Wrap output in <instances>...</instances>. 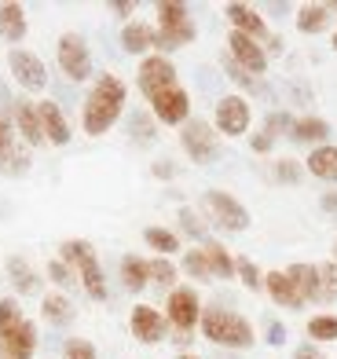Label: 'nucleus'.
<instances>
[{"instance_id": "4be33fe9", "label": "nucleus", "mask_w": 337, "mask_h": 359, "mask_svg": "<svg viewBox=\"0 0 337 359\" xmlns=\"http://www.w3.org/2000/svg\"><path fill=\"white\" fill-rule=\"evenodd\" d=\"M121 48L128 55H143V59H147V52L154 48V26L151 22H125Z\"/></svg>"}, {"instance_id": "864d4df0", "label": "nucleus", "mask_w": 337, "mask_h": 359, "mask_svg": "<svg viewBox=\"0 0 337 359\" xmlns=\"http://www.w3.org/2000/svg\"><path fill=\"white\" fill-rule=\"evenodd\" d=\"M132 11H136L132 0H110V15H118V19H128Z\"/></svg>"}, {"instance_id": "2eb2a0df", "label": "nucleus", "mask_w": 337, "mask_h": 359, "mask_svg": "<svg viewBox=\"0 0 337 359\" xmlns=\"http://www.w3.org/2000/svg\"><path fill=\"white\" fill-rule=\"evenodd\" d=\"M37 352V326L22 319L8 337H0V359H29Z\"/></svg>"}, {"instance_id": "20e7f679", "label": "nucleus", "mask_w": 337, "mask_h": 359, "mask_svg": "<svg viewBox=\"0 0 337 359\" xmlns=\"http://www.w3.org/2000/svg\"><path fill=\"white\" fill-rule=\"evenodd\" d=\"M180 143H184V151H187V158L195 161V165H209V161L220 158V136H216V128L209 121H202V118H191L180 128Z\"/></svg>"}, {"instance_id": "6e6d98bb", "label": "nucleus", "mask_w": 337, "mask_h": 359, "mask_svg": "<svg viewBox=\"0 0 337 359\" xmlns=\"http://www.w3.org/2000/svg\"><path fill=\"white\" fill-rule=\"evenodd\" d=\"M264 44H268V48H264L268 55H279V52H282V37H279V34H271V37H268Z\"/></svg>"}, {"instance_id": "dca6fc26", "label": "nucleus", "mask_w": 337, "mask_h": 359, "mask_svg": "<svg viewBox=\"0 0 337 359\" xmlns=\"http://www.w3.org/2000/svg\"><path fill=\"white\" fill-rule=\"evenodd\" d=\"M11 121H15V128H19V136L26 140V147H41V143H44V128H41L37 103L15 100V103H11Z\"/></svg>"}, {"instance_id": "8fccbe9b", "label": "nucleus", "mask_w": 337, "mask_h": 359, "mask_svg": "<svg viewBox=\"0 0 337 359\" xmlns=\"http://www.w3.org/2000/svg\"><path fill=\"white\" fill-rule=\"evenodd\" d=\"M249 147H253L256 154H268L271 147H275V140H271V136L264 133V128H261V133H256V136H249Z\"/></svg>"}, {"instance_id": "4c0bfd02", "label": "nucleus", "mask_w": 337, "mask_h": 359, "mask_svg": "<svg viewBox=\"0 0 337 359\" xmlns=\"http://www.w3.org/2000/svg\"><path fill=\"white\" fill-rule=\"evenodd\" d=\"M154 15H158V26H176V22H187L191 19L187 4H176V0H162V4L154 8Z\"/></svg>"}, {"instance_id": "f257e3e1", "label": "nucleus", "mask_w": 337, "mask_h": 359, "mask_svg": "<svg viewBox=\"0 0 337 359\" xmlns=\"http://www.w3.org/2000/svg\"><path fill=\"white\" fill-rule=\"evenodd\" d=\"M125 100H128V88L118 74H99L95 85L88 92V100L81 107V125L88 136H103L118 125L121 110H125Z\"/></svg>"}, {"instance_id": "603ef678", "label": "nucleus", "mask_w": 337, "mask_h": 359, "mask_svg": "<svg viewBox=\"0 0 337 359\" xmlns=\"http://www.w3.org/2000/svg\"><path fill=\"white\" fill-rule=\"evenodd\" d=\"M319 205H323V213L337 217V187H330V191H323V194H319Z\"/></svg>"}, {"instance_id": "9d476101", "label": "nucleus", "mask_w": 337, "mask_h": 359, "mask_svg": "<svg viewBox=\"0 0 337 359\" xmlns=\"http://www.w3.org/2000/svg\"><path fill=\"white\" fill-rule=\"evenodd\" d=\"M136 85H139V92L147 95V100H154L158 92H165V88H172L176 85V67L165 59V55H147L139 62V70H136Z\"/></svg>"}, {"instance_id": "39448f33", "label": "nucleus", "mask_w": 337, "mask_h": 359, "mask_svg": "<svg viewBox=\"0 0 337 359\" xmlns=\"http://www.w3.org/2000/svg\"><path fill=\"white\" fill-rule=\"evenodd\" d=\"M202 202H205V209H209L213 224L223 227V231H246V227H249V209L238 202L235 194L213 187V191H205Z\"/></svg>"}, {"instance_id": "9b49d317", "label": "nucleus", "mask_w": 337, "mask_h": 359, "mask_svg": "<svg viewBox=\"0 0 337 359\" xmlns=\"http://www.w3.org/2000/svg\"><path fill=\"white\" fill-rule=\"evenodd\" d=\"M228 59L231 62H238L246 74H253V77H264L268 74V52H264V44L261 41H253V37H246V34H228Z\"/></svg>"}, {"instance_id": "4d7b16f0", "label": "nucleus", "mask_w": 337, "mask_h": 359, "mask_svg": "<svg viewBox=\"0 0 337 359\" xmlns=\"http://www.w3.org/2000/svg\"><path fill=\"white\" fill-rule=\"evenodd\" d=\"M176 359H202V355H195V352H180V355H176Z\"/></svg>"}, {"instance_id": "c85d7f7f", "label": "nucleus", "mask_w": 337, "mask_h": 359, "mask_svg": "<svg viewBox=\"0 0 337 359\" xmlns=\"http://www.w3.org/2000/svg\"><path fill=\"white\" fill-rule=\"evenodd\" d=\"M121 283H125L128 293H139L143 286L151 283V279H147V260L136 257V253H125V257H121Z\"/></svg>"}, {"instance_id": "6e6552de", "label": "nucleus", "mask_w": 337, "mask_h": 359, "mask_svg": "<svg viewBox=\"0 0 337 359\" xmlns=\"http://www.w3.org/2000/svg\"><path fill=\"white\" fill-rule=\"evenodd\" d=\"M253 121V107L246 95H223L216 100V133L220 136H246Z\"/></svg>"}, {"instance_id": "b1692460", "label": "nucleus", "mask_w": 337, "mask_h": 359, "mask_svg": "<svg viewBox=\"0 0 337 359\" xmlns=\"http://www.w3.org/2000/svg\"><path fill=\"white\" fill-rule=\"evenodd\" d=\"M4 268H8L11 286L19 290V293H37V290H41V275L29 268V260H26V257H19V253L8 257V264H4Z\"/></svg>"}, {"instance_id": "bf43d9fd", "label": "nucleus", "mask_w": 337, "mask_h": 359, "mask_svg": "<svg viewBox=\"0 0 337 359\" xmlns=\"http://www.w3.org/2000/svg\"><path fill=\"white\" fill-rule=\"evenodd\" d=\"M333 260H337V238H333Z\"/></svg>"}, {"instance_id": "a18cd8bd", "label": "nucleus", "mask_w": 337, "mask_h": 359, "mask_svg": "<svg viewBox=\"0 0 337 359\" xmlns=\"http://www.w3.org/2000/svg\"><path fill=\"white\" fill-rule=\"evenodd\" d=\"M48 279H52L59 290H67V286L74 283V268H70V264H62V260L55 257V260H48Z\"/></svg>"}, {"instance_id": "58836bf2", "label": "nucleus", "mask_w": 337, "mask_h": 359, "mask_svg": "<svg viewBox=\"0 0 337 359\" xmlns=\"http://www.w3.org/2000/svg\"><path fill=\"white\" fill-rule=\"evenodd\" d=\"M22 319H26V316H22V308H19V301H15V297L0 301V337H8Z\"/></svg>"}, {"instance_id": "1a4fd4ad", "label": "nucleus", "mask_w": 337, "mask_h": 359, "mask_svg": "<svg viewBox=\"0 0 337 359\" xmlns=\"http://www.w3.org/2000/svg\"><path fill=\"white\" fill-rule=\"evenodd\" d=\"M151 114H154V121H162V125H187L191 121V95H187V88H180V85H172V88H165V92H158L154 100H151Z\"/></svg>"}, {"instance_id": "5701e85b", "label": "nucleus", "mask_w": 337, "mask_h": 359, "mask_svg": "<svg viewBox=\"0 0 337 359\" xmlns=\"http://www.w3.org/2000/svg\"><path fill=\"white\" fill-rule=\"evenodd\" d=\"M77 275H81V286H85V293L92 301H106V275H103V268H99V257H85L81 264H77Z\"/></svg>"}, {"instance_id": "6ab92c4d", "label": "nucleus", "mask_w": 337, "mask_h": 359, "mask_svg": "<svg viewBox=\"0 0 337 359\" xmlns=\"http://www.w3.org/2000/svg\"><path fill=\"white\" fill-rule=\"evenodd\" d=\"M286 140L323 147V143H330V125L323 118H315V114H304V118H294V128H290V136H286Z\"/></svg>"}, {"instance_id": "37998d69", "label": "nucleus", "mask_w": 337, "mask_h": 359, "mask_svg": "<svg viewBox=\"0 0 337 359\" xmlns=\"http://www.w3.org/2000/svg\"><path fill=\"white\" fill-rule=\"evenodd\" d=\"M62 359H99V352H95V345L88 337H70L62 345Z\"/></svg>"}, {"instance_id": "c03bdc74", "label": "nucleus", "mask_w": 337, "mask_h": 359, "mask_svg": "<svg viewBox=\"0 0 337 359\" xmlns=\"http://www.w3.org/2000/svg\"><path fill=\"white\" fill-rule=\"evenodd\" d=\"M301 176H304L301 161H294V158H279L275 161V180H279V184H297Z\"/></svg>"}, {"instance_id": "a878e982", "label": "nucleus", "mask_w": 337, "mask_h": 359, "mask_svg": "<svg viewBox=\"0 0 337 359\" xmlns=\"http://www.w3.org/2000/svg\"><path fill=\"white\" fill-rule=\"evenodd\" d=\"M202 250H205V260L213 268V279H235V257L228 246H220L216 238H209V242H202Z\"/></svg>"}, {"instance_id": "5fc2aeb1", "label": "nucleus", "mask_w": 337, "mask_h": 359, "mask_svg": "<svg viewBox=\"0 0 337 359\" xmlns=\"http://www.w3.org/2000/svg\"><path fill=\"white\" fill-rule=\"evenodd\" d=\"M172 172H176V169H172V161H165V158H162V161H154V176H158V180H169Z\"/></svg>"}, {"instance_id": "49530a36", "label": "nucleus", "mask_w": 337, "mask_h": 359, "mask_svg": "<svg viewBox=\"0 0 337 359\" xmlns=\"http://www.w3.org/2000/svg\"><path fill=\"white\" fill-rule=\"evenodd\" d=\"M132 136H136V143H151L158 136V128L143 118V114H136V118H132Z\"/></svg>"}, {"instance_id": "2f4dec72", "label": "nucleus", "mask_w": 337, "mask_h": 359, "mask_svg": "<svg viewBox=\"0 0 337 359\" xmlns=\"http://www.w3.org/2000/svg\"><path fill=\"white\" fill-rule=\"evenodd\" d=\"M147 279H151V286L176 290V264L169 257H151L147 260Z\"/></svg>"}, {"instance_id": "e433bc0d", "label": "nucleus", "mask_w": 337, "mask_h": 359, "mask_svg": "<svg viewBox=\"0 0 337 359\" xmlns=\"http://www.w3.org/2000/svg\"><path fill=\"white\" fill-rule=\"evenodd\" d=\"M235 275L242 279L246 290H264V271L256 268L249 257H235Z\"/></svg>"}, {"instance_id": "473e14b6", "label": "nucleus", "mask_w": 337, "mask_h": 359, "mask_svg": "<svg viewBox=\"0 0 337 359\" xmlns=\"http://www.w3.org/2000/svg\"><path fill=\"white\" fill-rule=\"evenodd\" d=\"M184 271L191 275V279H198V283H209L213 279V268H209V260H205V250H187L184 253Z\"/></svg>"}, {"instance_id": "0eeeda50", "label": "nucleus", "mask_w": 337, "mask_h": 359, "mask_svg": "<svg viewBox=\"0 0 337 359\" xmlns=\"http://www.w3.org/2000/svg\"><path fill=\"white\" fill-rule=\"evenodd\" d=\"M8 70L15 77V85L26 88V92H41L48 85V67L37 52H29V48H11L8 52Z\"/></svg>"}, {"instance_id": "72a5a7b5", "label": "nucleus", "mask_w": 337, "mask_h": 359, "mask_svg": "<svg viewBox=\"0 0 337 359\" xmlns=\"http://www.w3.org/2000/svg\"><path fill=\"white\" fill-rule=\"evenodd\" d=\"M308 337H312V345H315V341H337V316L333 312L312 316L308 319Z\"/></svg>"}, {"instance_id": "09e8293b", "label": "nucleus", "mask_w": 337, "mask_h": 359, "mask_svg": "<svg viewBox=\"0 0 337 359\" xmlns=\"http://www.w3.org/2000/svg\"><path fill=\"white\" fill-rule=\"evenodd\" d=\"M294 359H326V355H323V348H319V345L304 341V345H297V348H294Z\"/></svg>"}, {"instance_id": "a19ab883", "label": "nucleus", "mask_w": 337, "mask_h": 359, "mask_svg": "<svg viewBox=\"0 0 337 359\" xmlns=\"http://www.w3.org/2000/svg\"><path fill=\"white\" fill-rule=\"evenodd\" d=\"M26 169H29V154L26 151H11L8 154H0V172L4 176H26Z\"/></svg>"}, {"instance_id": "aec40b11", "label": "nucleus", "mask_w": 337, "mask_h": 359, "mask_svg": "<svg viewBox=\"0 0 337 359\" xmlns=\"http://www.w3.org/2000/svg\"><path fill=\"white\" fill-rule=\"evenodd\" d=\"M304 169H308L315 180H323V184H337V147H333V143L312 147V154H308V161H304Z\"/></svg>"}, {"instance_id": "7ed1b4c3", "label": "nucleus", "mask_w": 337, "mask_h": 359, "mask_svg": "<svg viewBox=\"0 0 337 359\" xmlns=\"http://www.w3.org/2000/svg\"><path fill=\"white\" fill-rule=\"evenodd\" d=\"M165 323L172 326L176 334H187L202 323V297H198V290H191V286H176L169 290V301H165Z\"/></svg>"}, {"instance_id": "423d86ee", "label": "nucleus", "mask_w": 337, "mask_h": 359, "mask_svg": "<svg viewBox=\"0 0 337 359\" xmlns=\"http://www.w3.org/2000/svg\"><path fill=\"white\" fill-rule=\"evenodd\" d=\"M55 59H59V70L70 81L92 77V52H88V41L81 34H62L55 44Z\"/></svg>"}, {"instance_id": "4468645a", "label": "nucleus", "mask_w": 337, "mask_h": 359, "mask_svg": "<svg viewBox=\"0 0 337 359\" xmlns=\"http://www.w3.org/2000/svg\"><path fill=\"white\" fill-rule=\"evenodd\" d=\"M223 15H228V22H231L235 34H246V37L261 41V44L271 37V34H268L264 15L256 11V8H249V4H228V8H223Z\"/></svg>"}, {"instance_id": "7c9ffc66", "label": "nucleus", "mask_w": 337, "mask_h": 359, "mask_svg": "<svg viewBox=\"0 0 337 359\" xmlns=\"http://www.w3.org/2000/svg\"><path fill=\"white\" fill-rule=\"evenodd\" d=\"M315 271H319L315 304H333L337 301V260H323V264H315Z\"/></svg>"}, {"instance_id": "bb28decb", "label": "nucleus", "mask_w": 337, "mask_h": 359, "mask_svg": "<svg viewBox=\"0 0 337 359\" xmlns=\"http://www.w3.org/2000/svg\"><path fill=\"white\" fill-rule=\"evenodd\" d=\"M41 316L52 326H70L77 312H74V304H70L67 293H48V297L41 301Z\"/></svg>"}, {"instance_id": "f8f14e48", "label": "nucleus", "mask_w": 337, "mask_h": 359, "mask_svg": "<svg viewBox=\"0 0 337 359\" xmlns=\"http://www.w3.org/2000/svg\"><path fill=\"white\" fill-rule=\"evenodd\" d=\"M128 330H132L136 341H143V345H158V341H165V312H158V308L151 304H136L132 312H128Z\"/></svg>"}, {"instance_id": "13d9d810", "label": "nucleus", "mask_w": 337, "mask_h": 359, "mask_svg": "<svg viewBox=\"0 0 337 359\" xmlns=\"http://www.w3.org/2000/svg\"><path fill=\"white\" fill-rule=\"evenodd\" d=\"M333 52H337V29H333Z\"/></svg>"}, {"instance_id": "393cba45", "label": "nucleus", "mask_w": 337, "mask_h": 359, "mask_svg": "<svg viewBox=\"0 0 337 359\" xmlns=\"http://www.w3.org/2000/svg\"><path fill=\"white\" fill-rule=\"evenodd\" d=\"M330 19H333L330 4H304V8H297L294 22L301 34H323V29H330Z\"/></svg>"}, {"instance_id": "cd10ccee", "label": "nucleus", "mask_w": 337, "mask_h": 359, "mask_svg": "<svg viewBox=\"0 0 337 359\" xmlns=\"http://www.w3.org/2000/svg\"><path fill=\"white\" fill-rule=\"evenodd\" d=\"M286 275H290V283L297 286V293L304 297V304H312L319 297V271H315V264H290Z\"/></svg>"}, {"instance_id": "ddd939ff", "label": "nucleus", "mask_w": 337, "mask_h": 359, "mask_svg": "<svg viewBox=\"0 0 337 359\" xmlns=\"http://www.w3.org/2000/svg\"><path fill=\"white\" fill-rule=\"evenodd\" d=\"M37 114H41V128H44V143H52V147H67V143L74 140L70 121H67V114H62V107H59V103L41 100V103H37Z\"/></svg>"}, {"instance_id": "c9c22d12", "label": "nucleus", "mask_w": 337, "mask_h": 359, "mask_svg": "<svg viewBox=\"0 0 337 359\" xmlns=\"http://www.w3.org/2000/svg\"><path fill=\"white\" fill-rule=\"evenodd\" d=\"M223 70H228V77L235 81L238 88H246V92H256V95H264L268 88H264V81H256L253 74H246L242 67H238V62H231L228 55H223Z\"/></svg>"}, {"instance_id": "de8ad7c7", "label": "nucleus", "mask_w": 337, "mask_h": 359, "mask_svg": "<svg viewBox=\"0 0 337 359\" xmlns=\"http://www.w3.org/2000/svg\"><path fill=\"white\" fill-rule=\"evenodd\" d=\"M15 147V121L8 114H0V154H8Z\"/></svg>"}, {"instance_id": "412c9836", "label": "nucleus", "mask_w": 337, "mask_h": 359, "mask_svg": "<svg viewBox=\"0 0 337 359\" xmlns=\"http://www.w3.org/2000/svg\"><path fill=\"white\" fill-rule=\"evenodd\" d=\"M26 8L22 4H15V0H8V4H0V37L11 41V44H19L26 37Z\"/></svg>"}, {"instance_id": "79ce46f5", "label": "nucleus", "mask_w": 337, "mask_h": 359, "mask_svg": "<svg viewBox=\"0 0 337 359\" xmlns=\"http://www.w3.org/2000/svg\"><path fill=\"white\" fill-rule=\"evenodd\" d=\"M290 128H294V118L286 110H271L268 118H264V133L271 140H279V136H290Z\"/></svg>"}, {"instance_id": "3c124183", "label": "nucleus", "mask_w": 337, "mask_h": 359, "mask_svg": "<svg viewBox=\"0 0 337 359\" xmlns=\"http://www.w3.org/2000/svg\"><path fill=\"white\" fill-rule=\"evenodd\" d=\"M268 345H271V348L286 345V326H282V323H268Z\"/></svg>"}, {"instance_id": "c756f323", "label": "nucleus", "mask_w": 337, "mask_h": 359, "mask_svg": "<svg viewBox=\"0 0 337 359\" xmlns=\"http://www.w3.org/2000/svg\"><path fill=\"white\" fill-rule=\"evenodd\" d=\"M143 242L158 253V257H169V253H180V235L169 231V227H147L143 231Z\"/></svg>"}, {"instance_id": "a211bd4d", "label": "nucleus", "mask_w": 337, "mask_h": 359, "mask_svg": "<svg viewBox=\"0 0 337 359\" xmlns=\"http://www.w3.org/2000/svg\"><path fill=\"white\" fill-rule=\"evenodd\" d=\"M264 290H268V297L275 301L279 308H304V297L297 293V286L290 283V275L286 271H264Z\"/></svg>"}, {"instance_id": "ea45409f", "label": "nucleus", "mask_w": 337, "mask_h": 359, "mask_svg": "<svg viewBox=\"0 0 337 359\" xmlns=\"http://www.w3.org/2000/svg\"><path fill=\"white\" fill-rule=\"evenodd\" d=\"M176 220H180V227H184V235H191V238H198V242H209V235H205V224H202V217L195 213V209H180L176 213Z\"/></svg>"}, {"instance_id": "f03ea898", "label": "nucleus", "mask_w": 337, "mask_h": 359, "mask_svg": "<svg viewBox=\"0 0 337 359\" xmlns=\"http://www.w3.org/2000/svg\"><path fill=\"white\" fill-rule=\"evenodd\" d=\"M198 330L205 341H213L216 348H238V352H246L253 348V323L246 316H238V312H228V308H202V323H198Z\"/></svg>"}, {"instance_id": "f704fd0d", "label": "nucleus", "mask_w": 337, "mask_h": 359, "mask_svg": "<svg viewBox=\"0 0 337 359\" xmlns=\"http://www.w3.org/2000/svg\"><path fill=\"white\" fill-rule=\"evenodd\" d=\"M92 253H95L92 242H85V238H67V242L59 246V260H62V264H70V268H77V264H81L85 257H92Z\"/></svg>"}, {"instance_id": "f3484780", "label": "nucleus", "mask_w": 337, "mask_h": 359, "mask_svg": "<svg viewBox=\"0 0 337 359\" xmlns=\"http://www.w3.org/2000/svg\"><path fill=\"white\" fill-rule=\"evenodd\" d=\"M198 37V29H195V22H176V26H158L154 29V55H165L169 59V52H180V48H187L191 41Z\"/></svg>"}]
</instances>
